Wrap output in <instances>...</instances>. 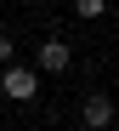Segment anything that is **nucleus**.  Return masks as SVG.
<instances>
[{
  "instance_id": "obj_6",
  "label": "nucleus",
  "mask_w": 119,
  "mask_h": 131,
  "mask_svg": "<svg viewBox=\"0 0 119 131\" xmlns=\"http://www.w3.org/2000/svg\"><path fill=\"white\" fill-rule=\"evenodd\" d=\"M45 6H57V0H45Z\"/></svg>"
},
{
  "instance_id": "obj_4",
  "label": "nucleus",
  "mask_w": 119,
  "mask_h": 131,
  "mask_svg": "<svg viewBox=\"0 0 119 131\" xmlns=\"http://www.w3.org/2000/svg\"><path fill=\"white\" fill-rule=\"evenodd\" d=\"M74 12L91 23V17H102V12H108V0H74Z\"/></svg>"
},
{
  "instance_id": "obj_3",
  "label": "nucleus",
  "mask_w": 119,
  "mask_h": 131,
  "mask_svg": "<svg viewBox=\"0 0 119 131\" xmlns=\"http://www.w3.org/2000/svg\"><path fill=\"white\" fill-rule=\"evenodd\" d=\"M80 120H85L91 131H108V125H113V103H108L102 91H91V97H85V108H80Z\"/></svg>"
},
{
  "instance_id": "obj_1",
  "label": "nucleus",
  "mask_w": 119,
  "mask_h": 131,
  "mask_svg": "<svg viewBox=\"0 0 119 131\" xmlns=\"http://www.w3.org/2000/svg\"><path fill=\"white\" fill-rule=\"evenodd\" d=\"M0 91H6L11 103H29L40 91V74L34 69H23V63H6V74H0Z\"/></svg>"
},
{
  "instance_id": "obj_2",
  "label": "nucleus",
  "mask_w": 119,
  "mask_h": 131,
  "mask_svg": "<svg viewBox=\"0 0 119 131\" xmlns=\"http://www.w3.org/2000/svg\"><path fill=\"white\" fill-rule=\"evenodd\" d=\"M68 63H74V51H68V40L45 34V40H40V69H45V74H62Z\"/></svg>"
},
{
  "instance_id": "obj_5",
  "label": "nucleus",
  "mask_w": 119,
  "mask_h": 131,
  "mask_svg": "<svg viewBox=\"0 0 119 131\" xmlns=\"http://www.w3.org/2000/svg\"><path fill=\"white\" fill-rule=\"evenodd\" d=\"M11 51H17V46H11V34L0 29V69H6V63H11Z\"/></svg>"
}]
</instances>
